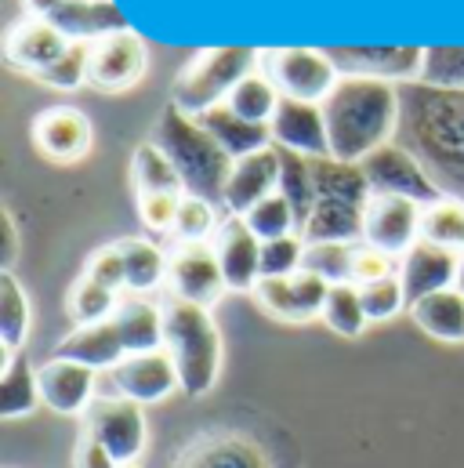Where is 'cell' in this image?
Masks as SVG:
<instances>
[{
	"label": "cell",
	"instance_id": "obj_27",
	"mask_svg": "<svg viewBox=\"0 0 464 468\" xmlns=\"http://www.w3.org/2000/svg\"><path fill=\"white\" fill-rule=\"evenodd\" d=\"M178 468H265V458L258 454V447L250 440L218 432V436L196 440L185 451Z\"/></svg>",
	"mask_w": 464,
	"mask_h": 468
},
{
	"label": "cell",
	"instance_id": "obj_36",
	"mask_svg": "<svg viewBox=\"0 0 464 468\" xmlns=\"http://www.w3.org/2000/svg\"><path fill=\"white\" fill-rule=\"evenodd\" d=\"M120 298H123V294H116L110 287L95 283L91 276H80V280L69 287V316L77 320V327L106 324V320H113Z\"/></svg>",
	"mask_w": 464,
	"mask_h": 468
},
{
	"label": "cell",
	"instance_id": "obj_49",
	"mask_svg": "<svg viewBox=\"0 0 464 468\" xmlns=\"http://www.w3.org/2000/svg\"><path fill=\"white\" fill-rule=\"evenodd\" d=\"M73 468H120V465H116L113 454H110L88 429H80L77 451H73Z\"/></svg>",
	"mask_w": 464,
	"mask_h": 468
},
{
	"label": "cell",
	"instance_id": "obj_30",
	"mask_svg": "<svg viewBox=\"0 0 464 468\" xmlns=\"http://www.w3.org/2000/svg\"><path fill=\"white\" fill-rule=\"evenodd\" d=\"M131 182L138 189V197H153V193H174L185 197L182 175L171 164V156L156 145V142H142L131 156Z\"/></svg>",
	"mask_w": 464,
	"mask_h": 468
},
{
	"label": "cell",
	"instance_id": "obj_3",
	"mask_svg": "<svg viewBox=\"0 0 464 468\" xmlns=\"http://www.w3.org/2000/svg\"><path fill=\"white\" fill-rule=\"evenodd\" d=\"M153 142L178 167L182 186H185V197H204V200H211V204L222 207L236 160L200 127V120L182 113L174 102H167L163 113L156 117Z\"/></svg>",
	"mask_w": 464,
	"mask_h": 468
},
{
	"label": "cell",
	"instance_id": "obj_31",
	"mask_svg": "<svg viewBox=\"0 0 464 468\" xmlns=\"http://www.w3.org/2000/svg\"><path fill=\"white\" fill-rule=\"evenodd\" d=\"M279 149V145H276ZM279 193L290 200L294 218H298V233L309 226L312 207H316V178H312V156L279 149Z\"/></svg>",
	"mask_w": 464,
	"mask_h": 468
},
{
	"label": "cell",
	"instance_id": "obj_10",
	"mask_svg": "<svg viewBox=\"0 0 464 468\" xmlns=\"http://www.w3.org/2000/svg\"><path fill=\"white\" fill-rule=\"evenodd\" d=\"M363 175H366L374 197H403V200H414L421 207L443 200V193L436 189V182L428 178V171L399 142H388L377 153H370L363 160Z\"/></svg>",
	"mask_w": 464,
	"mask_h": 468
},
{
	"label": "cell",
	"instance_id": "obj_29",
	"mask_svg": "<svg viewBox=\"0 0 464 468\" xmlns=\"http://www.w3.org/2000/svg\"><path fill=\"white\" fill-rule=\"evenodd\" d=\"M44 403L40 396V378L37 370L29 367L26 356H7L4 359V374H0V418L4 421H15V418H26L33 414L37 407Z\"/></svg>",
	"mask_w": 464,
	"mask_h": 468
},
{
	"label": "cell",
	"instance_id": "obj_53",
	"mask_svg": "<svg viewBox=\"0 0 464 468\" xmlns=\"http://www.w3.org/2000/svg\"><path fill=\"white\" fill-rule=\"evenodd\" d=\"M120 468H138V465H120Z\"/></svg>",
	"mask_w": 464,
	"mask_h": 468
},
{
	"label": "cell",
	"instance_id": "obj_32",
	"mask_svg": "<svg viewBox=\"0 0 464 468\" xmlns=\"http://www.w3.org/2000/svg\"><path fill=\"white\" fill-rule=\"evenodd\" d=\"M279 102H283V95H279L276 84L265 77V69L247 73V77L232 88L229 99H226V106H229L232 113L243 120H250V123H272L276 110H279Z\"/></svg>",
	"mask_w": 464,
	"mask_h": 468
},
{
	"label": "cell",
	"instance_id": "obj_47",
	"mask_svg": "<svg viewBox=\"0 0 464 468\" xmlns=\"http://www.w3.org/2000/svg\"><path fill=\"white\" fill-rule=\"evenodd\" d=\"M182 197L174 193H153V197H138V218L149 233H174V218H178Z\"/></svg>",
	"mask_w": 464,
	"mask_h": 468
},
{
	"label": "cell",
	"instance_id": "obj_14",
	"mask_svg": "<svg viewBox=\"0 0 464 468\" xmlns=\"http://www.w3.org/2000/svg\"><path fill=\"white\" fill-rule=\"evenodd\" d=\"M77 40H69L55 22L47 18H33V15H22L7 37H4V58L11 69L26 73V77H37L40 69H47L51 62H58Z\"/></svg>",
	"mask_w": 464,
	"mask_h": 468
},
{
	"label": "cell",
	"instance_id": "obj_33",
	"mask_svg": "<svg viewBox=\"0 0 464 468\" xmlns=\"http://www.w3.org/2000/svg\"><path fill=\"white\" fill-rule=\"evenodd\" d=\"M29 331V298L11 272H0V359L15 356Z\"/></svg>",
	"mask_w": 464,
	"mask_h": 468
},
{
	"label": "cell",
	"instance_id": "obj_2",
	"mask_svg": "<svg viewBox=\"0 0 464 468\" xmlns=\"http://www.w3.org/2000/svg\"><path fill=\"white\" fill-rule=\"evenodd\" d=\"M331 156L345 164H363L381 145L395 142L399 131V84L342 77L323 102Z\"/></svg>",
	"mask_w": 464,
	"mask_h": 468
},
{
	"label": "cell",
	"instance_id": "obj_44",
	"mask_svg": "<svg viewBox=\"0 0 464 468\" xmlns=\"http://www.w3.org/2000/svg\"><path fill=\"white\" fill-rule=\"evenodd\" d=\"M290 294H294V324H309L316 316H323V305H327V294H331V283L320 280L316 272L301 269L290 276Z\"/></svg>",
	"mask_w": 464,
	"mask_h": 468
},
{
	"label": "cell",
	"instance_id": "obj_20",
	"mask_svg": "<svg viewBox=\"0 0 464 468\" xmlns=\"http://www.w3.org/2000/svg\"><path fill=\"white\" fill-rule=\"evenodd\" d=\"M33 145L55 164H73L91 149V120L77 106H51L33 120Z\"/></svg>",
	"mask_w": 464,
	"mask_h": 468
},
{
	"label": "cell",
	"instance_id": "obj_41",
	"mask_svg": "<svg viewBox=\"0 0 464 468\" xmlns=\"http://www.w3.org/2000/svg\"><path fill=\"white\" fill-rule=\"evenodd\" d=\"M305 236L290 233L279 236V239H265L261 243V280H272V276H294L305 269Z\"/></svg>",
	"mask_w": 464,
	"mask_h": 468
},
{
	"label": "cell",
	"instance_id": "obj_39",
	"mask_svg": "<svg viewBox=\"0 0 464 468\" xmlns=\"http://www.w3.org/2000/svg\"><path fill=\"white\" fill-rule=\"evenodd\" d=\"M352 258H355V243H342V239H323L305 247V269L327 280L331 287L352 283Z\"/></svg>",
	"mask_w": 464,
	"mask_h": 468
},
{
	"label": "cell",
	"instance_id": "obj_9",
	"mask_svg": "<svg viewBox=\"0 0 464 468\" xmlns=\"http://www.w3.org/2000/svg\"><path fill=\"white\" fill-rule=\"evenodd\" d=\"M149 69L145 40L134 29H116L88 44V84L102 95L131 91Z\"/></svg>",
	"mask_w": 464,
	"mask_h": 468
},
{
	"label": "cell",
	"instance_id": "obj_16",
	"mask_svg": "<svg viewBox=\"0 0 464 468\" xmlns=\"http://www.w3.org/2000/svg\"><path fill=\"white\" fill-rule=\"evenodd\" d=\"M458 276H461V254H454L439 243H428V239H417L399 258V280H403L410 305L436 294V291L458 287Z\"/></svg>",
	"mask_w": 464,
	"mask_h": 468
},
{
	"label": "cell",
	"instance_id": "obj_50",
	"mask_svg": "<svg viewBox=\"0 0 464 468\" xmlns=\"http://www.w3.org/2000/svg\"><path fill=\"white\" fill-rule=\"evenodd\" d=\"M0 226H4V258H0V265H4V272H11L15 254H18V229H15V215H11V211H0Z\"/></svg>",
	"mask_w": 464,
	"mask_h": 468
},
{
	"label": "cell",
	"instance_id": "obj_11",
	"mask_svg": "<svg viewBox=\"0 0 464 468\" xmlns=\"http://www.w3.org/2000/svg\"><path fill=\"white\" fill-rule=\"evenodd\" d=\"M342 77H370L388 84H410L421 80L425 69V48L417 44H345L327 48Z\"/></svg>",
	"mask_w": 464,
	"mask_h": 468
},
{
	"label": "cell",
	"instance_id": "obj_38",
	"mask_svg": "<svg viewBox=\"0 0 464 468\" xmlns=\"http://www.w3.org/2000/svg\"><path fill=\"white\" fill-rule=\"evenodd\" d=\"M243 222H247V229L258 236L261 243H265V239H279V236L298 233L294 207H290V200H287L283 193L265 197L258 207H250V211L243 215Z\"/></svg>",
	"mask_w": 464,
	"mask_h": 468
},
{
	"label": "cell",
	"instance_id": "obj_15",
	"mask_svg": "<svg viewBox=\"0 0 464 468\" xmlns=\"http://www.w3.org/2000/svg\"><path fill=\"white\" fill-rule=\"evenodd\" d=\"M421 215L425 207L403 197H370L366 222H363V243L403 258L421 239Z\"/></svg>",
	"mask_w": 464,
	"mask_h": 468
},
{
	"label": "cell",
	"instance_id": "obj_8",
	"mask_svg": "<svg viewBox=\"0 0 464 468\" xmlns=\"http://www.w3.org/2000/svg\"><path fill=\"white\" fill-rule=\"evenodd\" d=\"M110 454L116 465H138L145 451V410L142 403L120 396V392H99L91 407L84 410V425Z\"/></svg>",
	"mask_w": 464,
	"mask_h": 468
},
{
	"label": "cell",
	"instance_id": "obj_35",
	"mask_svg": "<svg viewBox=\"0 0 464 468\" xmlns=\"http://www.w3.org/2000/svg\"><path fill=\"white\" fill-rule=\"evenodd\" d=\"M323 324L342 335V338H359L366 331V309H363V294L355 283H334L323 305Z\"/></svg>",
	"mask_w": 464,
	"mask_h": 468
},
{
	"label": "cell",
	"instance_id": "obj_6",
	"mask_svg": "<svg viewBox=\"0 0 464 468\" xmlns=\"http://www.w3.org/2000/svg\"><path fill=\"white\" fill-rule=\"evenodd\" d=\"M261 55L254 48L232 44V48H207L200 55H193V62L178 73L174 88H171V102L189 113V117H204L215 106H226V99L232 95V88L261 69Z\"/></svg>",
	"mask_w": 464,
	"mask_h": 468
},
{
	"label": "cell",
	"instance_id": "obj_40",
	"mask_svg": "<svg viewBox=\"0 0 464 468\" xmlns=\"http://www.w3.org/2000/svg\"><path fill=\"white\" fill-rule=\"evenodd\" d=\"M421 80L432 84V88L464 91V44H432V48H425Z\"/></svg>",
	"mask_w": 464,
	"mask_h": 468
},
{
	"label": "cell",
	"instance_id": "obj_13",
	"mask_svg": "<svg viewBox=\"0 0 464 468\" xmlns=\"http://www.w3.org/2000/svg\"><path fill=\"white\" fill-rule=\"evenodd\" d=\"M102 385H106L110 392H120V396L142 403V407L160 403V399H167L171 392H182L174 359H171L163 349L123 356L113 370H106Z\"/></svg>",
	"mask_w": 464,
	"mask_h": 468
},
{
	"label": "cell",
	"instance_id": "obj_23",
	"mask_svg": "<svg viewBox=\"0 0 464 468\" xmlns=\"http://www.w3.org/2000/svg\"><path fill=\"white\" fill-rule=\"evenodd\" d=\"M55 356L73 359V363H84V367L106 374V370H113L116 363L127 356V349H123V342H120L116 324L113 320H106V324L73 327V331L55 346Z\"/></svg>",
	"mask_w": 464,
	"mask_h": 468
},
{
	"label": "cell",
	"instance_id": "obj_42",
	"mask_svg": "<svg viewBox=\"0 0 464 468\" xmlns=\"http://www.w3.org/2000/svg\"><path fill=\"white\" fill-rule=\"evenodd\" d=\"M359 294H363V309H366V320H370V324L395 320L403 309H410L399 272H395V276H385V280H377V283L359 287Z\"/></svg>",
	"mask_w": 464,
	"mask_h": 468
},
{
	"label": "cell",
	"instance_id": "obj_4",
	"mask_svg": "<svg viewBox=\"0 0 464 468\" xmlns=\"http://www.w3.org/2000/svg\"><path fill=\"white\" fill-rule=\"evenodd\" d=\"M312 178H316V207H312L309 226L301 229L305 243H323V239L363 243L366 204L374 197L363 175V164L312 156Z\"/></svg>",
	"mask_w": 464,
	"mask_h": 468
},
{
	"label": "cell",
	"instance_id": "obj_18",
	"mask_svg": "<svg viewBox=\"0 0 464 468\" xmlns=\"http://www.w3.org/2000/svg\"><path fill=\"white\" fill-rule=\"evenodd\" d=\"M211 243H215L226 287L239 294H254V287L261 283V239L247 229L239 215H226L222 229Z\"/></svg>",
	"mask_w": 464,
	"mask_h": 468
},
{
	"label": "cell",
	"instance_id": "obj_28",
	"mask_svg": "<svg viewBox=\"0 0 464 468\" xmlns=\"http://www.w3.org/2000/svg\"><path fill=\"white\" fill-rule=\"evenodd\" d=\"M123 250V265H127V294H153L156 287L167 283V265L171 254L156 243V239H116Z\"/></svg>",
	"mask_w": 464,
	"mask_h": 468
},
{
	"label": "cell",
	"instance_id": "obj_34",
	"mask_svg": "<svg viewBox=\"0 0 464 468\" xmlns=\"http://www.w3.org/2000/svg\"><path fill=\"white\" fill-rule=\"evenodd\" d=\"M421 239L439 243L464 258V200L443 197V200L428 204L421 215Z\"/></svg>",
	"mask_w": 464,
	"mask_h": 468
},
{
	"label": "cell",
	"instance_id": "obj_1",
	"mask_svg": "<svg viewBox=\"0 0 464 468\" xmlns=\"http://www.w3.org/2000/svg\"><path fill=\"white\" fill-rule=\"evenodd\" d=\"M395 142L417 156L443 197L464 200V91L425 80L399 84Z\"/></svg>",
	"mask_w": 464,
	"mask_h": 468
},
{
	"label": "cell",
	"instance_id": "obj_52",
	"mask_svg": "<svg viewBox=\"0 0 464 468\" xmlns=\"http://www.w3.org/2000/svg\"><path fill=\"white\" fill-rule=\"evenodd\" d=\"M458 287L464 291V258H461V276H458Z\"/></svg>",
	"mask_w": 464,
	"mask_h": 468
},
{
	"label": "cell",
	"instance_id": "obj_21",
	"mask_svg": "<svg viewBox=\"0 0 464 468\" xmlns=\"http://www.w3.org/2000/svg\"><path fill=\"white\" fill-rule=\"evenodd\" d=\"M269 127H272V145H279V149H290L301 156H331L323 106H316V102L283 99Z\"/></svg>",
	"mask_w": 464,
	"mask_h": 468
},
{
	"label": "cell",
	"instance_id": "obj_12",
	"mask_svg": "<svg viewBox=\"0 0 464 468\" xmlns=\"http://www.w3.org/2000/svg\"><path fill=\"white\" fill-rule=\"evenodd\" d=\"M171 265H167V291L171 298L193 302L211 309L229 287L215 254V243H171Z\"/></svg>",
	"mask_w": 464,
	"mask_h": 468
},
{
	"label": "cell",
	"instance_id": "obj_17",
	"mask_svg": "<svg viewBox=\"0 0 464 468\" xmlns=\"http://www.w3.org/2000/svg\"><path fill=\"white\" fill-rule=\"evenodd\" d=\"M37 378H40L44 407H51L55 414H66V418L84 414L91 407V399L99 396V370L62 359V356H51L47 363H40Z\"/></svg>",
	"mask_w": 464,
	"mask_h": 468
},
{
	"label": "cell",
	"instance_id": "obj_48",
	"mask_svg": "<svg viewBox=\"0 0 464 468\" xmlns=\"http://www.w3.org/2000/svg\"><path fill=\"white\" fill-rule=\"evenodd\" d=\"M254 302L269 313V316H276V320H283V324H294V294H290V276H272V280H261L258 287H254Z\"/></svg>",
	"mask_w": 464,
	"mask_h": 468
},
{
	"label": "cell",
	"instance_id": "obj_25",
	"mask_svg": "<svg viewBox=\"0 0 464 468\" xmlns=\"http://www.w3.org/2000/svg\"><path fill=\"white\" fill-rule=\"evenodd\" d=\"M196 120H200V127L229 153L232 160L250 156V153L272 145V127H269V123H250V120L236 117L229 106H215V110H207L204 117H196Z\"/></svg>",
	"mask_w": 464,
	"mask_h": 468
},
{
	"label": "cell",
	"instance_id": "obj_7",
	"mask_svg": "<svg viewBox=\"0 0 464 468\" xmlns=\"http://www.w3.org/2000/svg\"><path fill=\"white\" fill-rule=\"evenodd\" d=\"M261 69L283 99L316 106H323L342 80V69L334 66L327 48H272L261 55Z\"/></svg>",
	"mask_w": 464,
	"mask_h": 468
},
{
	"label": "cell",
	"instance_id": "obj_37",
	"mask_svg": "<svg viewBox=\"0 0 464 468\" xmlns=\"http://www.w3.org/2000/svg\"><path fill=\"white\" fill-rule=\"evenodd\" d=\"M222 215L218 204L204 200V197H182L178 218H174V243H211L222 229Z\"/></svg>",
	"mask_w": 464,
	"mask_h": 468
},
{
	"label": "cell",
	"instance_id": "obj_19",
	"mask_svg": "<svg viewBox=\"0 0 464 468\" xmlns=\"http://www.w3.org/2000/svg\"><path fill=\"white\" fill-rule=\"evenodd\" d=\"M279 193V149L269 145V149H258L250 156H239L232 164L229 186H226V200L222 207L229 215H247L250 207H258L265 197Z\"/></svg>",
	"mask_w": 464,
	"mask_h": 468
},
{
	"label": "cell",
	"instance_id": "obj_26",
	"mask_svg": "<svg viewBox=\"0 0 464 468\" xmlns=\"http://www.w3.org/2000/svg\"><path fill=\"white\" fill-rule=\"evenodd\" d=\"M410 320L436 342H464V291L461 287H447L436 291L421 302L410 305Z\"/></svg>",
	"mask_w": 464,
	"mask_h": 468
},
{
	"label": "cell",
	"instance_id": "obj_22",
	"mask_svg": "<svg viewBox=\"0 0 464 468\" xmlns=\"http://www.w3.org/2000/svg\"><path fill=\"white\" fill-rule=\"evenodd\" d=\"M113 324L127 356L163 349V305L149 302V294H123L113 313Z\"/></svg>",
	"mask_w": 464,
	"mask_h": 468
},
{
	"label": "cell",
	"instance_id": "obj_51",
	"mask_svg": "<svg viewBox=\"0 0 464 468\" xmlns=\"http://www.w3.org/2000/svg\"><path fill=\"white\" fill-rule=\"evenodd\" d=\"M18 4H22V11L33 15V18H51L66 0H18Z\"/></svg>",
	"mask_w": 464,
	"mask_h": 468
},
{
	"label": "cell",
	"instance_id": "obj_24",
	"mask_svg": "<svg viewBox=\"0 0 464 468\" xmlns=\"http://www.w3.org/2000/svg\"><path fill=\"white\" fill-rule=\"evenodd\" d=\"M47 22H55L77 44H91L116 29H131L123 11L116 7V0H66Z\"/></svg>",
	"mask_w": 464,
	"mask_h": 468
},
{
	"label": "cell",
	"instance_id": "obj_5",
	"mask_svg": "<svg viewBox=\"0 0 464 468\" xmlns=\"http://www.w3.org/2000/svg\"><path fill=\"white\" fill-rule=\"evenodd\" d=\"M163 352L174 359L185 396H204L222 374V331L211 309L167 298L163 302Z\"/></svg>",
	"mask_w": 464,
	"mask_h": 468
},
{
	"label": "cell",
	"instance_id": "obj_43",
	"mask_svg": "<svg viewBox=\"0 0 464 468\" xmlns=\"http://www.w3.org/2000/svg\"><path fill=\"white\" fill-rule=\"evenodd\" d=\"M33 80L51 88V91H77V88H84L88 84V44H73L58 62L40 69Z\"/></svg>",
	"mask_w": 464,
	"mask_h": 468
},
{
	"label": "cell",
	"instance_id": "obj_45",
	"mask_svg": "<svg viewBox=\"0 0 464 468\" xmlns=\"http://www.w3.org/2000/svg\"><path fill=\"white\" fill-rule=\"evenodd\" d=\"M84 276H91L95 283L110 287V291H116V294H127V265H123V250H120V243L99 247V250L88 258Z\"/></svg>",
	"mask_w": 464,
	"mask_h": 468
},
{
	"label": "cell",
	"instance_id": "obj_46",
	"mask_svg": "<svg viewBox=\"0 0 464 468\" xmlns=\"http://www.w3.org/2000/svg\"><path fill=\"white\" fill-rule=\"evenodd\" d=\"M395 272H399V258H392L370 243H355V258H352V283L355 287L377 283V280L395 276Z\"/></svg>",
	"mask_w": 464,
	"mask_h": 468
}]
</instances>
